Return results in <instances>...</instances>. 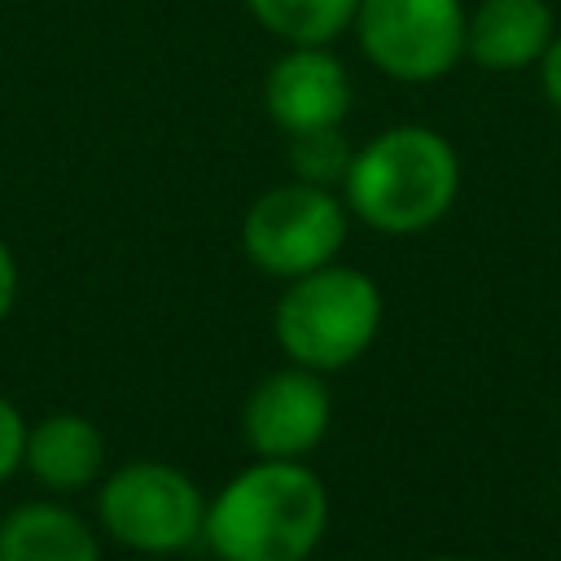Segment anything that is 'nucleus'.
<instances>
[{
    "instance_id": "nucleus-9",
    "label": "nucleus",
    "mask_w": 561,
    "mask_h": 561,
    "mask_svg": "<svg viewBox=\"0 0 561 561\" xmlns=\"http://www.w3.org/2000/svg\"><path fill=\"white\" fill-rule=\"evenodd\" d=\"M22 469L44 491H88L105 473V434L83 412H48L35 425H26Z\"/></svg>"
},
{
    "instance_id": "nucleus-2",
    "label": "nucleus",
    "mask_w": 561,
    "mask_h": 561,
    "mask_svg": "<svg viewBox=\"0 0 561 561\" xmlns=\"http://www.w3.org/2000/svg\"><path fill=\"white\" fill-rule=\"evenodd\" d=\"M351 219L386 237L434 228L460 193V158L451 140L425 123H394L355 145L337 184Z\"/></svg>"
},
{
    "instance_id": "nucleus-3",
    "label": "nucleus",
    "mask_w": 561,
    "mask_h": 561,
    "mask_svg": "<svg viewBox=\"0 0 561 561\" xmlns=\"http://www.w3.org/2000/svg\"><path fill=\"white\" fill-rule=\"evenodd\" d=\"M381 316L386 298L377 280L364 267H346L333 259L307 276L285 280L272 311V333L289 364L337 373L377 342Z\"/></svg>"
},
{
    "instance_id": "nucleus-17",
    "label": "nucleus",
    "mask_w": 561,
    "mask_h": 561,
    "mask_svg": "<svg viewBox=\"0 0 561 561\" xmlns=\"http://www.w3.org/2000/svg\"><path fill=\"white\" fill-rule=\"evenodd\" d=\"M425 561H469V557H451V552H443V557H425Z\"/></svg>"
},
{
    "instance_id": "nucleus-8",
    "label": "nucleus",
    "mask_w": 561,
    "mask_h": 561,
    "mask_svg": "<svg viewBox=\"0 0 561 561\" xmlns=\"http://www.w3.org/2000/svg\"><path fill=\"white\" fill-rule=\"evenodd\" d=\"M351 105V70L329 44H285L263 75V114L285 136L342 127Z\"/></svg>"
},
{
    "instance_id": "nucleus-1",
    "label": "nucleus",
    "mask_w": 561,
    "mask_h": 561,
    "mask_svg": "<svg viewBox=\"0 0 561 561\" xmlns=\"http://www.w3.org/2000/svg\"><path fill=\"white\" fill-rule=\"evenodd\" d=\"M324 530V478L307 460L254 456L206 500L202 543L215 561H311Z\"/></svg>"
},
{
    "instance_id": "nucleus-13",
    "label": "nucleus",
    "mask_w": 561,
    "mask_h": 561,
    "mask_svg": "<svg viewBox=\"0 0 561 561\" xmlns=\"http://www.w3.org/2000/svg\"><path fill=\"white\" fill-rule=\"evenodd\" d=\"M351 145L342 136V127H324V131H302V136H289V171L294 180H307V184H324V188H337L346 167H351Z\"/></svg>"
},
{
    "instance_id": "nucleus-5",
    "label": "nucleus",
    "mask_w": 561,
    "mask_h": 561,
    "mask_svg": "<svg viewBox=\"0 0 561 561\" xmlns=\"http://www.w3.org/2000/svg\"><path fill=\"white\" fill-rule=\"evenodd\" d=\"M346 232L351 210L337 188L280 180L250 202L241 219V250L263 276L294 280L333 263L346 245Z\"/></svg>"
},
{
    "instance_id": "nucleus-6",
    "label": "nucleus",
    "mask_w": 561,
    "mask_h": 561,
    "mask_svg": "<svg viewBox=\"0 0 561 561\" xmlns=\"http://www.w3.org/2000/svg\"><path fill=\"white\" fill-rule=\"evenodd\" d=\"M460 0H359L355 44L373 70L399 83H434L465 57Z\"/></svg>"
},
{
    "instance_id": "nucleus-16",
    "label": "nucleus",
    "mask_w": 561,
    "mask_h": 561,
    "mask_svg": "<svg viewBox=\"0 0 561 561\" xmlns=\"http://www.w3.org/2000/svg\"><path fill=\"white\" fill-rule=\"evenodd\" d=\"M13 302H18V259H13L9 241L0 237V324L9 320Z\"/></svg>"
},
{
    "instance_id": "nucleus-15",
    "label": "nucleus",
    "mask_w": 561,
    "mask_h": 561,
    "mask_svg": "<svg viewBox=\"0 0 561 561\" xmlns=\"http://www.w3.org/2000/svg\"><path fill=\"white\" fill-rule=\"evenodd\" d=\"M539 88H543V96L552 101V110L561 114V35L543 48V57H539Z\"/></svg>"
},
{
    "instance_id": "nucleus-10",
    "label": "nucleus",
    "mask_w": 561,
    "mask_h": 561,
    "mask_svg": "<svg viewBox=\"0 0 561 561\" xmlns=\"http://www.w3.org/2000/svg\"><path fill=\"white\" fill-rule=\"evenodd\" d=\"M552 44V9L543 0H482L465 22V57L482 70H522Z\"/></svg>"
},
{
    "instance_id": "nucleus-11",
    "label": "nucleus",
    "mask_w": 561,
    "mask_h": 561,
    "mask_svg": "<svg viewBox=\"0 0 561 561\" xmlns=\"http://www.w3.org/2000/svg\"><path fill=\"white\" fill-rule=\"evenodd\" d=\"M0 561H101V535L57 500H26L0 522Z\"/></svg>"
},
{
    "instance_id": "nucleus-12",
    "label": "nucleus",
    "mask_w": 561,
    "mask_h": 561,
    "mask_svg": "<svg viewBox=\"0 0 561 561\" xmlns=\"http://www.w3.org/2000/svg\"><path fill=\"white\" fill-rule=\"evenodd\" d=\"M259 31L280 44H333L351 31L359 0H241Z\"/></svg>"
},
{
    "instance_id": "nucleus-7",
    "label": "nucleus",
    "mask_w": 561,
    "mask_h": 561,
    "mask_svg": "<svg viewBox=\"0 0 561 561\" xmlns=\"http://www.w3.org/2000/svg\"><path fill=\"white\" fill-rule=\"evenodd\" d=\"M333 425L324 373L285 364L259 377L241 403V438L263 460H307Z\"/></svg>"
},
{
    "instance_id": "nucleus-14",
    "label": "nucleus",
    "mask_w": 561,
    "mask_h": 561,
    "mask_svg": "<svg viewBox=\"0 0 561 561\" xmlns=\"http://www.w3.org/2000/svg\"><path fill=\"white\" fill-rule=\"evenodd\" d=\"M26 416L18 412L13 399L0 394V486L22 469V447H26Z\"/></svg>"
},
{
    "instance_id": "nucleus-4",
    "label": "nucleus",
    "mask_w": 561,
    "mask_h": 561,
    "mask_svg": "<svg viewBox=\"0 0 561 561\" xmlns=\"http://www.w3.org/2000/svg\"><path fill=\"white\" fill-rule=\"evenodd\" d=\"M96 522L101 530L145 557H171L202 539L206 495L171 460H127L96 482Z\"/></svg>"
}]
</instances>
